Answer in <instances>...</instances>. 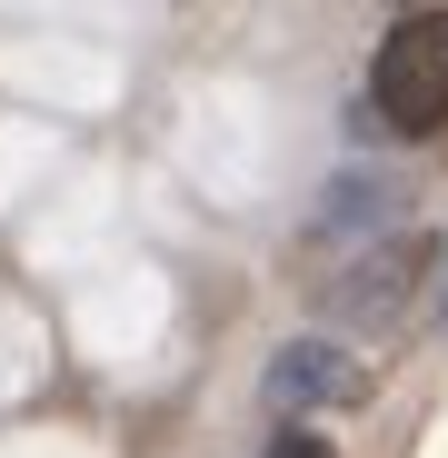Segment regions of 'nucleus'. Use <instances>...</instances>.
<instances>
[{
    "instance_id": "obj_1",
    "label": "nucleus",
    "mask_w": 448,
    "mask_h": 458,
    "mask_svg": "<svg viewBox=\"0 0 448 458\" xmlns=\"http://www.w3.org/2000/svg\"><path fill=\"white\" fill-rule=\"evenodd\" d=\"M368 100H379V120L409 130V140L448 130V11H409L379 40V60H368Z\"/></svg>"
},
{
    "instance_id": "obj_2",
    "label": "nucleus",
    "mask_w": 448,
    "mask_h": 458,
    "mask_svg": "<svg viewBox=\"0 0 448 458\" xmlns=\"http://www.w3.org/2000/svg\"><path fill=\"white\" fill-rule=\"evenodd\" d=\"M269 389H279V399H349V389H359V369H349L339 349H319V339H299V349L269 369Z\"/></svg>"
},
{
    "instance_id": "obj_3",
    "label": "nucleus",
    "mask_w": 448,
    "mask_h": 458,
    "mask_svg": "<svg viewBox=\"0 0 448 458\" xmlns=\"http://www.w3.org/2000/svg\"><path fill=\"white\" fill-rule=\"evenodd\" d=\"M269 458H329V438H319V428H279Z\"/></svg>"
}]
</instances>
